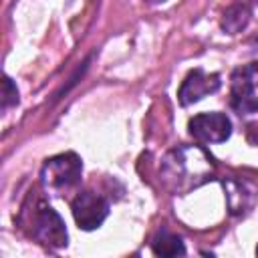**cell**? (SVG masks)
<instances>
[{"instance_id":"7a4b0ae2","label":"cell","mask_w":258,"mask_h":258,"mask_svg":"<svg viewBox=\"0 0 258 258\" xmlns=\"http://www.w3.org/2000/svg\"><path fill=\"white\" fill-rule=\"evenodd\" d=\"M22 218H26L28 224V234L38 240L44 246L50 248H62L69 242V234L64 228L62 218L42 200H36L32 204V212L26 208L22 210Z\"/></svg>"},{"instance_id":"7c38bea8","label":"cell","mask_w":258,"mask_h":258,"mask_svg":"<svg viewBox=\"0 0 258 258\" xmlns=\"http://www.w3.org/2000/svg\"><path fill=\"white\" fill-rule=\"evenodd\" d=\"M145 2H151V4H159V2H165V0H145Z\"/></svg>"},{"instance_id":"9c48e42d","label":"cell","mask_w":258,"mask_h":258,"mask_svg":"<svg viewBox=\"0 0 258 258\" xmlns=\"http://www.w3.org/2000/svg\"><path fill=\"white\" fill-rule=\"evenodd\" d=\"M151 250L157 256H183L185 254V246L181 238L167 230H159L155 234V238L151 240Z\"/></svg>"},{"instance_id":"8fae6325","label":"cell","mask_w":258,"mask_h":258,"mask_svg":"<svg viewBox=\"0 0 258 258\" xmlns=\"http://www.w3.org/2000/svg\"><path fill=\"white\" fill-rule=\"evenodd\" d=\"M16 103H18V89L10 77H4V81H2V109L6 111L8 107H12Z\"/></svg>"},{"instance_id":"4fadbf2b","label":"cell","mask_w":258,"mask_h":258,"mask_svg":"<svg viewBox=\"0 0 258 258\" xmlns=\"http://www.w3.org/2000/svg\"><path fill=\"white\" fill-rule=\"evenodd\" d=\"M256 254H258V246H256Z\"/></svg>"},{"instance_id":"6da1fadb","label":"cell","mask_w":258,"mask_h":258,"mask_svg":"<svg viewBox=\"0 0 258 258\" xmlns=\"http://www.w3.org/2000/svg\"><path fill=\"white\" fill-rule=\"evenodd\" d=\"M214 173V157L200 145L173 147L161 161V177L175 194L202 185Z\"/></svg>"},{"instance_id":"3957f363","label":"cell","mask_w":258,"mask_h":258,"mask_svg":"<svg viewBox=\"0 0 258 258\" xmlns=\"http://www.w3.org/2000/svg\"><path fill=\"white\" fill-rule=\"evenodd\" d=\"M83 161L77 153L67 151L48 157L40 169V183L50 194H62L81 181Z\"/></svg>"},{"instance_id":"8992f818","label":"cell","mask_w":258,"mask_h":258,"mask_svg":"<svg viewBox=\"0 0 258 258\" xmlns=\"http://www.w3.org/2000/svg\"><path fill=\"white\" fill-rule=\"evenodd\" d=\"M189 135L202 143H224L232 135V121L224 113H200L187 123Z\"/></svg>"},{"instance_id":"52a82bcc","label":"cell","mask_w":258,"mask_h":258,"mask_svg":"<svg viewBox=\"0 0 258 258\" xmlns=\"http://www.w3.org/2000/svg\"><path fill=\"white\" fill-rule=\"evenodd\" d=\"M220 87H222V81H220L218 73H206L204 69H194L183 79V83L177 91V101L181 107H187V105L198 103L204 97L216 93Z\"/></svg>"},{"instance_id":"277c9868","label":"cell","mask_w":258,"mask_h":258,"mask_svg":"<svg viewBox=\"0 0 258 258\" xmlns=\"http://www.w3.org/2000/svg\"><path fill=\"white\" fill-rule=\"evenodd\" d=\"M230 103L238 115H252L258 111V60L238 67L232 73Z\"/></svg>"},{"instance_id":"ba28073f","label":"cell","mask_w":258,"mask_h":258,"mask_svg":"<svg viewBox=\"0 0 258 258\" xmlns=\"http://www.w3.org/2000/svg\"><path fill=\"white\" fill-rule=\"evenodd\" d=\"M224 187H226L228 206H230V212L232 214H242L252 204V196L254 194H252V189L244 181L228 179V181H224Z\"/></svg>"},{"instance_id":"5b68a950","label":"cell","mask_w":258,"mask_h":258,"mask_svg":"<svg viewBox=\"0 0 258 258\" xmlns=\"http://www.w3.org/2000/svg\"><path fill=\"white\" fill-rule=\"evenodd\" d=\"M73 218L81 230H97L109 216V202L95 191H81L71 204Z\"/></svg>"},{"instance_id":"30bf717a","label":"cell","mask_w":258,"mask_h":258,"mask_svg":"<svg viewBox=\"0 0 258 258\" xmlns=\"http://www.w3.org/2000/svg\"><path fill=\"white\" fill-rule=\"evenodd\" d=\"M248 20H250V10L244 4H234V6H230L224 12V16H222V28L228 34H238L240 30L246 28Z\"/></svg>"}]
</instances>
